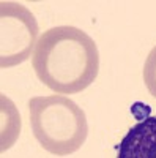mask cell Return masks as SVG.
<instances>
[{
    "mask_svg": "<svg viewBox=\"0 0 156 158\" xmlns=\"http://www.w3.org/2000/svg\"><path fill=\"white\" fill-rule=\"evenodd\" d=\"M38 79L60 95L79 94L99 71V52L92 36L73 25L43 32L32 56Z\"/></svg>",
    "mask_w": 156,
    "mask_h": 158,
    "instance_id": "6da1fadb",
    "label": "cell"
},
{
    "mask_svg": "<svg viewBox=\"0 0 156 158\" xmlns=\"http://www.w3.org/2000/svg\"><path fill=\"white\" fill-rule=\"evenodd\" d=\"M30 127L41 147L52 155L77 152L87 139L85 112L65 95L33 97L29 100Z\"/></svg>",
    "mask_w": 156,
    "mask_h": 158,
    "instance_id": "7a4b0ae2",
    "label": "cell"
},
{
    "mask_svg": "<svg viewBox=\"0 0 156 158\" xmlns=\"http://www.w3.org/2000/svg\"><path fill=\"white\" fill-rule=\"evenodd\" d=\"M33 13L16 2L0 3V67L10 68L25 62L40 40Z\"/></svg>",
    "mask_w": 156,
    "mask_h": 158,
    "instance_id": "3957f363",
    "label": "cell"
},
{
    "mask_svg": "<svg viewBox=\"0 0 156 158\" xmlns=\"http://www.w3.org/2000/svg\"><path fill=\"white\" fill-rule=\"evenodd\" d=\"M117 158H156V115L129 128L118 144Z\"/></svg>",
    "mask_w": 156,
    "mask_h": 158,
    "instance_id": "277c9868",
    "label": "cell"
},
{
    "mask_svg": "<svg viewBox=\"0 0 156 158\" xmlns=\"http://www.w3.org/2000/svg\"><path fill=\"white\" fill-rule=\"evenodd\" d=\"M2 117L6 118V125H2V152L10 149L21 131V115L5 95H2Z\"/></svg>",
    "mask_w": 156,
    "mask_h": 158,
    "instance_id": "5b68a950",
    "label": "cell"
},
{
    "mask_svg": "<svg viewBox=\"0 0 156 158\" xmlns=\"http://www.w3.org/2000/svg\"><path fill=\"white\" fill-rule=\"evenodd\" d=\"M142 76H144V82L150 92V95L156 98V46L148 52Z\"/></svg>",
    "mask_w": 156,
    "mask_h": 158,
    "instance_id": "8992f818",
    "label": "cell"
}]
</instances>
